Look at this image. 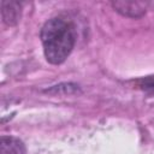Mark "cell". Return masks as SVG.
<instances>
[{
	"instance_id": "2",
	"label": "cell",
	"mask_w": 154,
	"mask_h": 154,
	"mask_svg": "<svg viewBox=\"0 0 154 154\" xmlns=\"http://www.w3.org/2000/svg\"><path fill=\"white\" fill-rule=\"evenodd\" d=\"M19 5L14 1H2L1 2V14H2V19L6 24L8 25H13L18 22L19 19Z\"/></svg>"
},
{
	"instance_id": "3",
	"label": "cell",
	"mask_w": 154,
	"mask_h": 154,
	"mask_svg": "<svg viewBox=\"0 0 154 154\" xmlns=\"http://www.w3.org/2000/svg\"><path fill=\"white\" fill-rule=\"evenodd\" d=\"M0 146H1L0 154H25V147L23 142L16 137L2 136Z\"/></svg>"
},
{
	"instance_id": "1",
	"label": "cell",
	"mask_w": 154,
	"mask_h": 154,
	"mask_svg": "<svg viewBox=\"0 0 154 154\" xmlns=\"http://www.w3.org/2000/svg\"><path fill=\"white\" fill-rule=\"evenodd\" d=\"M41 41L47 61L54 65L61 64L75 47V26L66 18H51L41 29Z\"/></svg>"
}]
</instances>
